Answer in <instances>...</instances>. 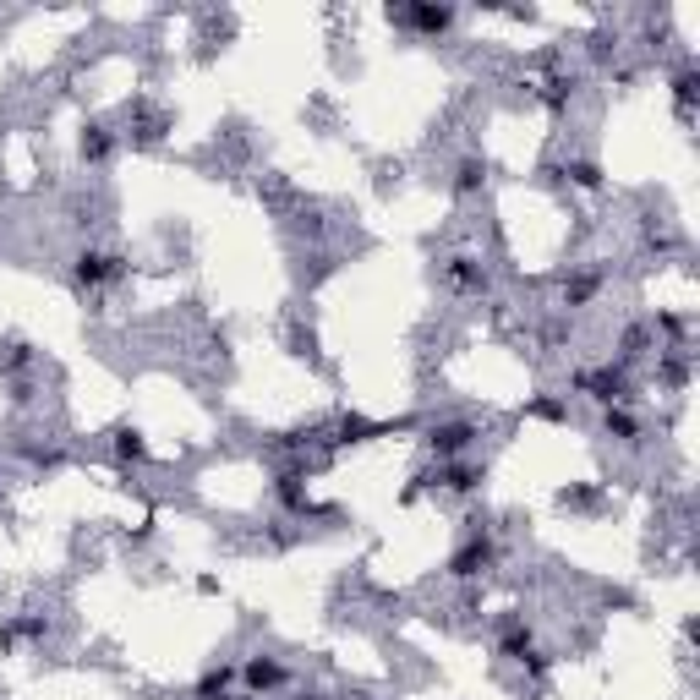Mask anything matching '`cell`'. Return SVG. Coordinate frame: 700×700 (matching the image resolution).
I'll return each mask as SVG.
<instances>
[{
    "label": "cell",
    "mask_w": 700,
    "mask_h": 700,
    "mask_svg": "<svg viewBox=\"0 0 700 700\" xmlns=\"http://www.w3.org/2000/svg\"><path fill=\"white\" fill-rule=\"evenodd\" d=\"M279 679H285V668H279L274 657H258V662L247 668V684H252V690H274Z\"/></svg>",
    "instance_id": "obj_1"
}]
</instances>
